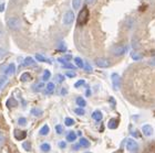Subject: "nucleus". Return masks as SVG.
Wrapping results in <instances>:
<instances>
[{
	"label": "nucleus",
	"mask_w": 155,
	"mask_h": 153,
	"mask_svg": "<svg viewBox=\"0 0 155 153\" xmlns=\"http://www.w3.org/2000/svg\"><path fill=\"white\" fill-rule=\"evenodd\" d=\"M89 16H90V12H89V9H87V7H84L83 9H81L79 14H78V19H77L78 26L82 27L84 24H87V20H89Z\"/></svg>",
	"instance_id": "1"
},
{
	"label": "nucleus",
	"mask_w": 155,
	"mask_h": 153,
	"mask_svg": "<svg viewBox=\"0 0 155 153\" xmlns=\"http://www.w3.org/2000/svg\"><path fill=\"white\" fill-rule=\"evenodd\" d=\"M7 26L11 31H18L21 28V21L18 17H11L7 20Z\"/></svg>",
	"instance_id": "2"
},
{
	"label": "nucleus",
	"mask_w": 155,
	"mask_h": 153,
	"mask_svg": "<svg viewBox=\"0 0 155 153\" xmlns=\"http://www.w3.org/2000/svg\"><path fill=\"white\" fill-rule=\"evenodd\" d=\"M126 51H127V46L125 44H116L111 50L114 56H122V55L125 54Z\"/></svg>",
	"instance_id": "3"
},
{
	"label": "nucleus",
	"mask_w": 155,
	"mask_h": 153,
	"mask_svg": "<svg viewBox=\"0 0 155 153\" xmlns=\"http://www.w3.org/2000/svg\"><path fill=\"white\" fill-rule=\"evenodd\" d=\"M74 12L72 11V10H67L64 13V16H63V24L64 26H70V24H72L73 23V21H74Z\"/></svg>",
	"instance_id": "4"
},
{
	"label": "nucleus",
	"mask_w": 155,
	"mask_h": 153,
	"mask_svg": "<svg viewBox=\"0 0 155 153\" xmlns=\"http://www.w3.org/2000/svg\"><path fill=\"white\" fill-rule=\"evenodd\" d=\"M94 63L97 67H101V68H107L112 65L111 61L107 58H97L94 60Z\"/></svg>",
	"instance_id": "5"
},
{
	"label": "nucleus",
	"mask_w": 155,
	"mask_h": 153,
	"mask_svg": "<svg viewBox=\"0 0 155 153\" xmlns=\"http://www.w3.org/2000/svg\"><path fill=\"white\" fill-rule=\"evenodd\" d=\"M125 147L130 152H136V151L139 150V144H137V142H136L134 139H132V138H130V139L126 140Z\"/></svg>",
	"instance_id": "6"
},
{
	"label": "nucleus",
	"mask_w": 155,
	"mask_h": 153,
	"mask_svg": "<svg viewBox=\"0 0 155 153\" xmlns=\"http://www.w3.org/2000/svg\"><path fill=\"white\" fill-rule=\"evenodd\" d=\"M111 80H112V85H113V88L115 90L120 89V86H121V77L117 73H113L112 76H111Z\"/></svg>",
	"instance_id": "7"
},
{
	"label": "nucleus",
	"mask_w": 155,
	"mask_h": 153,
	"mask_svg": "<svg viewBox=\"0 0 155 153\" xmlns=\"http://www.w3.org/2000/svg\"><path fill=\"white\" fill-rule=\"evenodd\" d=\"M142 133L145 136V137H151L154 133V129L151 124H144L142 127Z\"/></svg>",
	"instance_id": "8"
},
{
	"label": "nucleus",
	"mask_w": 155,
	"mask_h": 153,
	"mask_svg": "<svg viewBox=\"0 0 155 153\" xmlns=\"http://www.w3.org/2000/svg\"><path fill=\"white\" fill-rule=\"evenodd\" d=\"M26 137H27V132H26V131L18 130V129L15 131V138H16L17 140H19V141L25 140V139H26Z\"/></svg>",
	"instance_id": "9"
},
{
	"label": "nucleus",
	"mask_w": 155,
	"mask_h": 153,
	"mask_svg": "<svg viewBox=\"0 0 155 153\" xmlns=\"http://www.w3.org/2000/svg\"><path fill=\"white\" fill-rule=\"evenodd\" d=\"M15 72H16V64L10 63L9 65L7 66L6 70H5V74H6L7 76H9V75H12Z\"/></svg>",
	"instance_id": "10"
},
{
	"label": "nucleus",
	"mask_w": 155,
	"mask_h": 153,
	"mask_svg": "<svg viewBox=\"0 0 155 153\" xmlns=\"http://www.w3.org/2000/svg\"><path fill=\"white\" fill-rule=\"evenodd\" d=\"M107 127H109V129H111V130L116 129V128L119 127V119L112 118L110 121H109V123H107Z\"/></svg>",
	"instance_id": "11"
},
{
	"label": "nucleus",
	"mask_w": 155,
	"mask_h": 153,
	"mask_svg": "<svg viewBox=\"0 0 155 153\" xmlns=\"http://www.w3.org/2000/svg\"><path fill=\"white\" fill-rule=\"evenodd\" d=\"M92 119H93L94 121H101L102 118H103V115H102V112L100 110H95V111L92 112Z\"/></svg>",
	"instance_id": "12"
},
{
	"label": "nucleus",
	"mask_w": 155,
	"mask_h": 153,
	"mask_svg": "<svg viewBox=\"0 0 155 153\" xmlns=\"http://www.w3.org/2000/svg\"><path fill=\"white\" fill-rule=\"evenodd\" d=\"M55 90V85L54 83H48L47 84V86H45V94H48V95H51L53 94Z\"/></svg>",
	"instance_id": "13"
},
{
	"label": "nucleus",
	"mask_w": 155,
	"mask_h": 153,
	"mask_svg": "<svg viewBox=\"0 0 155 153\" xmlns=\"http://www.w3.org/2000/svg\"><path fill=\"white\" fill-rule=\"evenodd\" d=\"M45 84H43V82H40V83H37L35 86H32V90L35 92H42V89L45 88Z\"/></svg>",
	"instance_id": "14"
},
{
	"label": "nucleus",
	"mask_w": 155,
	"mask_h": 153,
	"mask_svg": "<svg viewBox=\"0 0 155 153\" xmlns=\"http://www.w3.org/2000/svg\"><path fill=\"white\" fill-rule=\"evenodd\" d=\"M65 139H67V141H68V142H74L75 139H77V134H75L74 131H70V132L67 134Z\"/></svg>",
	"instance_id": "15"
},
{
	"label": "nucleus",
	"mask_w": 155,
	"mask_h": 153,
	"mask_svg": "<svg viewBox=\"0 0 155 153\" xmlns=\"http://www.w3.org/2000/svg\"><path fill=\"white\" fill-rule=\"evenodd\" d=\"M32 80V76H31V74L30 73H28V72H25V73L21 75V77H20V80L21 82H29V80Z\"/></svg>",
	"instance_id": "16"
},
{
	"label": "nucleus",
	"mask_w": 155,
	"mask_h": 153,
	"mask_svg": "<svg viewBox=\"0 0 155 153\" xmlns=\"http://www.w3.org/2000/svg\"><path fill=\"white\" fill-rule=\"evenodd\" d=\"M17 104H18V102H17V100L13 98V97H10V98L8 99V100H7V102H6V105H7V107H8V108H13V107H16Z\"/></svg>",
	"instance_id": "17"
},
{
	"label": "nucleus",
	"mask_w": 155,
	"mask_h": 153,
	"mask_svg": "<svg viewBox=\"0 0 155 153\" xmlns=\"http://www.w3.org/2000/svg\"><path fill=\"white\" fill-rule=\"evenodd\" d=\"M31 115L33 116V117H41L42 115H43V111H42V109L40 108H32L31 109Z\"/></svg>",
	"instance_id": "18"
},
{
	"label": "nucleus",
	"mask_w": 155,
	"mask_h": 153,
	"mask_svg": "<svg viewBox=\"0 0 155 153\" xmlns=\"http://www.w3.org/2000/svg\"><path fill=\"white\" fill-rule=\"evenodd\" d=\"M49 132H50V128H49L48 124H45V126L40 129V131H39V133L41 134V136H47V134H49Z\"/></svg>",
	"instance_id": "19"
},
{
	"label": "nucleus",
	"mask_w": 155,
	"mask_h": 153,
	"mask_svg": "<svg viewBox=\"0 0 155 153\" xmlns=\"http://www.w3.org/2000/svg\"><path fill=\"white\" fill-rule=\"evenodd\" d=\"M36 60L38 62H41V63H49V64H51V61H48V58H45L43 55L41 54H37L36 55Z\"/></svg>",
	"instance_id": "20"
},
{
	"label": "nucleus",
	"mask_w": 155,
	"mask_h": 153,
	"mask_svg": "<svg viewBox=\"0 0 155 153\" xmlns=\"http://www.w3.org/2000/svg\"><path fill=\"white\" fill-rule=\"evenodd\" d=\"M51 77V73L49 70H43V75H42V82H48Z\"/></svg>",
	"instance_id": "21"
},
{
	"label": "nucleus",
	"mask_w": 155,
	"mask_h": 153,
	"mask_svg": "<svg viewBox=\"0 0 155 153\" xmlns=\"http://www.w3.org/2000/svg\"><path fill=\"white\" fill-rule=\"evenodd\" d=\"M77 105H78V107L84 108V107L87 106V101H85L84 98H82V97H78L77 98Z\"/></svg>",
	"instance_id": "22"
},
{
	"label": "nucleus",
	"mask_w": 155,
	"mask_h": 153,
	"mask_svg": "<svg viewBox=\"0 0 155 153\" xmlns=\"http://www.w3.org/2000/svg\"><path fill=\"white\" fill-rule=\"evenodd\" d=\"M40 149H41L42 152H45V153L50 152V151H51V145L45 142V143H42L41 145H40Z\"/></svg>",
	"instance_id": "23"
},
{
	"label": "nucleus",
	"mask_w": 155,
	"mask_h": 153,
	"mask_svg": "<svg viewBox=\"0 0 155 153\" xmlns=\"http://www.w3.org/2000/svg\"><path fill=\"white\" fill-rule=\"evenodd\" d=\"M7 82H8V76H7L6 74L1 75V76H0V89L6 85Z\"/></svg>",
	"instance_id": "24"
},
{
	"label": "nucleus",
	"mask_w": 155,
	"mask_h": 153,
	"mask_svg": "<svg viewBox=\"0 0 155 153\" xmlns=\"http://www.w3.org/2000/svg\"><path fill=\"white\" fill-rule=\"evenodd\" d=\"M33 63H35V60H33L32 58L28 56V58H26L25 61H23V66H30V65H32Z\"/></svg>",
	"instance_id": "25"
},
{
	"label": "nucleus",
	"mask_w": 155,
	"mask_h": 153,
	"mask_svg": "<svg viewBox=\"0 0 155 153\" xmlns=\"http://www.w3.org/2000/svg\"><path fill=\"white\" fill-rule=\"evenodd\" d=\"M82 5V0H72V8L74 10H78Z\"/></svg>",
	"instance_id": "26"
},
{
	"label": "nucleus",
	"mask_w": 155,
	"mask_h": 153,
	"mask_svg": "<svg viewBox=\"0 0 155 153\" xmlns=\"http://www.w3.org/2000/svg\"><path fill=\"white\" fill-rule=\"evenodd\" d=\"M79 143H80L81 147H83V148H89V147H90V142H89L87 139H84V138H81L80 141H79Z\"/></svg>",
	"instance_id": "27"
},
{
	"label": "nucleus",
	"mask_w": 155,
	"mask_h": 153,
	"mask_svg": "<svg viewBox=\"0 0 155 153\" xmlns=\"http://www.w3.org/2000/svg\"><path fill=\"white\" fill-rule=\"evenodd\" d=\"M74 123H75V121L72 118H70V117H67V118L64 119V124L67 127H72Z\"/></svg>",
	"instance_id": "28"
},
{
	"label": "nucleus",
	"mask_w": 155,
	"mask_h": 153,
	"mask_svg": "<svg viewBox=\"0 0 155 153\" xmlns=\"http://www.w3.org/2000/svg\"><path fill=\"white\" fill-rule=\"evenodd\" d=\"M74 63H75V65H77V66L79 67V68H83L84 63H83V61H82V58H74Z\"/></svg>",
	"instance_id": "29"
},
{
	"label": "nucleus",
	"mask_w": 155,
	"mask_h": 153,
	"mask_svg": "<svg viewBox=\"0 0 155 153\" xmlns=\"http://www.w3.org/2000/svg\"><path fill=\"white\" fill-rule=\"evenodd\" d=\"M63 131H64V128H63L62 124H57V126H55V132L58 134H62Z\"/></svg>",
	"instance_id": "30"
},
{
	"label": "nucleus",
	"mask_w": 155,
	"mask_h": 153,
	"mask_svg": "<svg viewBox=\"0 0 155 153\" xmlns=\"http://www.w3.org/2000/svg\"><path fill=\"white\" fill-rule=\"evenodd\" d=\"M65 76L69 77V78H73V77L77 76V74H75L74 70H69L65 72Z\"/></svg>",
	"instance_id": "31"
},
{
	"label": "nucleus",
	"mask_w": 155,
	"mask_h": 153,
	"mask_svg": "<svg viewBox=\"0 0 155 153\" xmlns=\"http://www.w3.org/2000/svg\"><path fill=\"white\" fill-rule=\"evenodd\" d=\"M18 124H19V126H26L27 119L25 118V117H20V118L18 119Z\"/></svg>",
	"instance_id": "32"
},
{
	"label": "nucleus",
	"mask_w": 155,
	"mask_h": 153,
	"mask_svg": "<svg viewBox=\"0 0 155 153\" xmlns=\"http://www.w3.org/2000/svg\"><path fill=\"white\" fill-rule=\"evenodd\" d=\"M126 26H127V28H129V29L133 28V26H134V20L131 19V18H129V19L126 20Z\"/></svg>",
	"instance_id": "33"
},
{
	"label": "nucleus",
	"mask_w": 155,
	"mask_h": 153,
	"mask_svg": "<svg viewBox=\"0 0 155 153\" xmlns=\"http://www.w3.org/2000/svg\"><path fill=\"white\" fill-rule=\"evenodd\" d=\"M74 112L77 114L78 116H83V115H84V112H85V111H84V109H83V108H81V107H79V108L75 109Z\"/></svg>",
	"instance_id": "34"
},
{
	"label": "nucleus",
	"mask_w": 155,
	"mask_h": 153,
	"mask_svg": "<svg viewBox=\"0 0 155 153\" xmlns=\"http://www.w3.org/2000/svg\"><path fill=\"white\" fill-rule=\"evenodd\" d=\"M23 149H26L27 151H30V149H31V144H30V142H28V141H25L22 144Z\"/></svg>",
	"instance_id": "35"
},
{
	"label": "nucleus",
	"mask_w": 155,
	"mask_h": 153,
	"mask_svg": "<svg viewBox=\"0 0 155 153\" xmlns=\"http://www.w3.org/2000/svg\"><path fill=\"white\" fill-rule=\"evenodd\" d=\"M132 58H133V60H134V61H139V60H141V58H142V55H140V54H137V53H134V52H133L132 53Z\"/></svg>",
	"instance_id": "36"
},
{
	"label": "nucleus",
	"mask_w": 155,
	"mask_h": 153,
	"mask_svg": "<svg viewBox=\"0 0 155 153\" xmlns=\"http://www.w3.org/2000/svg\"><path fill=\"white\" fill-rule=\"evenodd\" d=\"M7 55V51L3 48H0V60H2Z\"/></svg>",
	"instance_id": "37"
},
{
	"label": "nucleus",
	"mask_w": 155,
	"mask_h": 153,
	"mask_svg": "<svg viewBox=\"0 0 155 153\" xmlns=\"http://www.w3.org/2000/svg\"><path fill=\"white\" fill-rule=\"evenodd\" d=\"M55 78H57V80H58V83H63V82H64V76L61 75V74H58Z\"/></svg>",
	"instance_id": "38"
},
{
	"label": "nucleus",
	"mask_w": 155,
	"mask_h": 153,
	"mask_svg": "<svg viewBox=\"0 0 155 153\" xmlns=\"http://www.w3.org/2000/svg\"><path fill=\"white\" fill-rule=\"evenodd\" d=\"M84 70H85V72H92V67H91V65L89 63H84Z\"/></svg>",
	"instance_id": "39"
},
{
	"label": "nucleus",
	"mask_w": 155,
	"mask_h": 153,
	"mask_svg": "<svg viewBox=\"0 0 155 153\" xmlns=\"http://www.w3.org/2000/svg\"><path fill=\"white\" fill-rule=\"evenodd\" d=\"M84 84H85V82H84L83 80H78L77 83L74 84V87H77L78 88V87H81L82 85H84Z\"/></svg>",
	"instance_id": "40"
},
{
	"label": "nucleus",
	"mask_w": 155,
	"mask_h": 153,
	"mask_svg": "<svg viewBox=\"0 0 155 153\" xmlns=\"http://www.w3.org/2000/svg\"><path fill=\"white\" fill-rule=\"evenodd\" d=\"M59 48H60V51H61V52H64L65 50H67L64 42H60V44H59Z\"/></svg>",
	"instance_id": "41"
},
{
	"label": "nucleus",
	"mask_w": 155,
	"mask_h": 153,
	"mask_svg": "<svg viewBox=\"0 0 155 153\" xmlns=\"http://www.w3.org/2000/svg\"><path fill=\"white\" fill-rule=\"evenodd\" d=\"M63 67H64V68H69V70H74V66L71 65L69 62H67L65 64H63Z\"/></svg>",
	"instance_id": "42"
},
{
	"label": "nucleus",
	"mask_w": 155,
	"mask_h": 153,
	"mask_svg": "<svg viewBox=\"0 0 155 153\" xmlns=\"http://www.w3.org/2000/svg\"><path fill=\"white\" fill-rule=\"evenodd\" d=\"M149 65L152 67H155V56H153V58L149 61Z\"/></svg>",
	"instance_id": "43"
},
{
	"label": "nucleus",
	"mask_w": 155,
	"mask_h": 153,
	"mask_svg": "<svg viewBox=\"0 0 155 153\" xmlns=\"http://www.w3.org/2000/svg\"><path fill=\"white\" fill-rule=\"evenodd\" d=\"M59 147L61 148V149H65V147H67V143H65L64 141H60V142H59Z\"/></svg>",
	"instance_id": "44"
},
{
	"label": "nucleus",
	"mask_w": 155,
	"mask_h": 153,
	"mask_svg": "<svg viewBox=\"0 0 155 153\" xmlns=\"http://www.w3.org/2000/svg\"><path fill=\"white\" fill-rule=\"evenodd\" d=\"M72 149H73L74 151H78L79 149H81L80 143H75V144H73V147H72Z\"/></svg>",
	"instance_id": "45"
},
{
	"label": "nucleus",
	"mask_w": 155,
	"mask_h": 153,
	"mask_svg": "<svg viewBox=\"0 0 155 153\" xmlns=\"http://www.w3.org/2000/svg\"><path fill=\"white\" fill-rule=\"evenodd\" d=\"M84 1H85V5H92V3H94L95 0H84Z\"/></svg>",
	"instance_id": "46"
},
{
	"label": "nucleus",
	"mask_w": 155,
	"mask_h": 153,
	"mask_svg": "<svg viewBox=\"0 0 155 153\" xmlns=\"http://www.w3.org/2000/svg\"><path fill=\"white\" fill-rule=\"evenodd\" d=\"M132 134H133V136H134V137H137V138L141 137V136H140V133H139V132H137V131H133Z\"/></svg>",
	"instance_id": "47"
},
{
	"label": "nucleus",
	"mask_w": 155,
	"mask_h": 153,
	"mask_svg": "<svg viewBox=\"0 0 155 153\" xmlns=\"http://www.w3.org/2000/svg\"><path fill=\"white\" fill-rule=\"evenodd\" d=\"M71 58H72V56H71V55H70V54H69V55H65V56H64V60H67V61H70V60H71Z\"/></svg>",
	"instance_id": "48"
},
{
	"label": "nucleus",
	"mask_w": 155,
	"mask_h": 153,
	"mask_svg": "<svg viewBox=\"0 0 155 153\" xmlns=\"http://www.w3.org/2000/svg\"><path fill=\"white\" fill-rule=\"evenodd\" d=\"M3 10H5V5L1 3V5H0V12H2Z\"/></svg>",
	"instance_id": "49"
},
{
	"label": "nucleus",
	"mask_w": 155,
	"mask_h": 153,
	"mask_svg": "<svg viewBox=\"0 0 155 153\" xmlns=\"http://www.w3.org/2000/svg\"><path fill=\"white\" fill-rule=\"evenodd\" d=\"M2 143H3V137L0 134V148H1V145H2Z\"/></svg>",
	"instance_id": "50"
},
{
	"label": "nucleus",
	"mask_w": 155,
	"mask_h": 153,
	"mask_svg": "<svg viewBox=\"0 0 155 153\" xmlns=\"http://www.w3.org/2000/svg\"><path fill=\"white\" fill-rule=\"evenodd\" d=\"M2 35H3V30H2V28L0 27V38H1Z\"/></svg>",
	"instance_id": "51"
},
{
	"label": "nucleus",
	"mask_w": 155,
	"mask_h": 153,
	"mask_svg": "<svg viewBox=\"0 0 155 153\" xmlns=\"http://www.w3.org/2000/svg\"><path fill=\"white\" fill-rule=\"evenodd\" d=\"M62 95H65V92H67V90H65V89H62Z\"/></svg>",
	"instance_id": "52"
},
{
	"label": "nucleus",
	"mask_w": 155,
	"mask_h": 153,
	"mask_svg": "<svg viewBox=\"0 0 155 153\" xmlns=\"http://www.w3.org/2000/svg\"><path fill=\"white\" fill-rule=\"evenodd\" d=\"M85 153H91V152H85Z\"/></svg>",
	"instance_id": "53"
}]
</instances>
